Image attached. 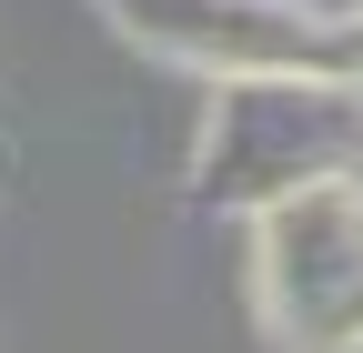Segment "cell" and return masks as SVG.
<instances>
[{
  "label": "cell",
  "mask_w": 363,
  "mask_h": 353,
  "mask_svg": "<svg viewBox=\"0 0 363 353\" xmlns=\"http://www.w3.org/2000/svg\"><path fill=\"white\" fill-rule=\"evenodd\" d=\"M313 182H363V81L343 71H233L202 111L192 192L212 212H272Z\"/></svg>",
  "instance_id": "1"
},
{
  "label": "cell",
  "mask_w": 363,
  "mask_h": 353,
  "mask_svg": "<svg viewBox=\"0 0 363 353\" xmlns=\"http://www.w3.org/2000/svg\"><path fill=\"white\" fill-rule=\"evenodd\" d=\"M252 303L283 353L363 343V182H313L252 212Z\"/></svg>",
  "instance_id": "2"
},
{
  "label": "cell",
  "mask_w": 363,
  "mask_h": 353,
  "mask_svg": "<svg viewBox=\"0 0 363 353\" xmlns=\"http://www.w3.org/2000/svg\"><path fill=\"white\" fill-rule=\"evenodd\" d=\"M101 11L131 40H152L162 61H192L212 81H233V71H343V21H323L313 0H101Z\"/></svg>",
  "instance_id": "3"
},
{
  "label": "cell",
  "mask_w": 363,
  "mask_h": 353,
  "mask_svg": "<svg viewBox=\"0 0 363 353\" xmlns=\"http://www.w3.org/2000/svg\"><path fill=\"white\" fill-rule=\"evenodd\" d=\"M343 71H353V81H363V11H353V21H343Z\"/></svg>",
  "instance_id": "4"
},
{
  "label": "cell",
  "mask_w": 363,
  "mask_h": 353,
  "mask_svg": "<svg viewBox=\"0 0 363 353\" xmlns=\"http://www.w3.org/2000/svg\"><path fill=\"white\" fill-rule=\"evenodd\" d=\"M353 353H363V343H353Z\"/></svg>",
  "instance_id": "5"
}]
</instances>
